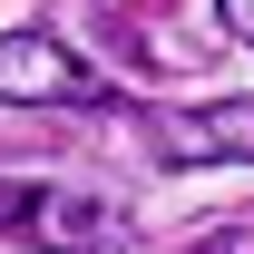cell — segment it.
I'll list each match as a JSON object with an SVG mask.
<instances>
[{
  "label": "cell",
  "mask_w": 254,
  "mask_h": 254,
  "mask_svg": "<svg viewBox=\"0 0 254 254\" xmlns=\"http://www.w3.org/2000/svg\"><path fill=\"white\" fill-rule=\"evenodd\" d=\"M225 30H235V39L254 49V0H225Z\"/></svg>",
  "instance_id": "obj_4"
},
{
  "label": "cell",
  "mask_w": 254,
  "mask_h": 254,
  "mask_svg": "<svg viewBox=\"0 0 254 254\" xmlns=\"http://www.w3.org/2000/svg\"><path fill=\"white\" fill-rule=\"evenodd\" d=\"M166 254H254V225H245V215H215V225H186V235H166Z\"/></svg>",
  "instance_id": "obj_3"
},
{
  "label": "cell",
  "mask_w": 254,
  "mask_h": 254,
  "mask_svg": "<svg viewBox=\"0 0 254 254\" xmlns=\"http://www.w3.org/2000/svg\"><path fill=\"white\" fill-rule=\"evenodd\" d=\"M147 147H157V166H245L254 157V98L147 108Z\"/></svg>",
  "instance_id": "obj_2"
},
{
  "label": "cell",
  "mask_w": 254,
  "mask_h": 254,
  "mask_svg": "<svg viewBox=\"0 0 254 254\" xmlns=\"http://www.w3.org/2000/svg\"><path fill=\"white\" fill-rule=\"evenodd\" d=\"M0 98L10 108H108V78L88 59H68L49 30H10L0 39Z\"/></svg>",
  "instance_id": "obj_1"
}]
</instances>
